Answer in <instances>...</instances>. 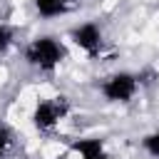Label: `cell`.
I'll list each match as a JSON object with an SVG mask.
<instances>
[{"label":"cell","instance_id":"1","mask_svg":"<svg viewBox=\"0 0 159 159\" xmlns=\"http://www.w3.org/2000/svg\"><path fill=\"white\" fill-rule=\"evenodd\" d=\"M22 57H25V62H27L32 70H37V72H55V70L62 65V60L67 57V50H65V45H62L57 37H52V35H40V37H35V40H30V42L25 45Z\"/></svg>","mask_w":159,"mask_h":159},{"label":"cell","instance_id":"2","mask_svg":"<svg viewBox=\"0 0 159 159\" xmlns=\"http://www.w3.org/2000/svg\"><path fill=\"white\" fill-rule=\"evenodd\" d=\"M139 75L134 72H114L109 77L102 80L99 84V92L107 102H119V104H127L134 99V94L139 92Z\"/></svg>","mask_w":159,"mask_h":159},{"label":"cell","instance_id":"3","mask_svg":"<svg viewBox=\"0 0 159 159\" xmlns=\"http://www.w3.org/2000/svg\"><path fill=\"white\" fill-rule=\"evenodd\" d=\"M67 114H70V102H67V97L40 99V102L35 104V112H32V124H35L37 132L50 134Z\"/></svg>","mask_w":159,"mask_h":159},{"label":"cell","instance_id":"4","mask_svg":"<svg viewBox=\"0 0 159 159\" xmlns=\"http://www.w3.org/2000/svg\"><path fill=\"white\" fill-rule=\"evenodd\" d=\"M70 40L75 47H80L84 55L89 57H97L104 47V35H102V27L97 22H80L70 30Z\"/></svg>","mask_w":159,"mask_h":159},{"label":"cell","instance_id":"5","mask_svg":"<svg viewBox=\"0 0 159 159\" xmlns=\"http://www.w3.org/2000/svg\"><path fill=\"white\" fill-rule=\"evenodd\" d=\"M72 152L80 157V159H112L102 144V139H94V137H87V139H77L72 144Z\"/></svg>","mask_w":159,"mask_h":159},{"label":"cell","instance_id":"6","mask_svg":"<svg viewBox=\"0 0 159 159\" xmlns=\"http://www.w3.org/2000/svg\"><path fill=\"white\" fill-rule=\"evenodd\" d=\"M77 5V0H35V10L42 20H52L60 15H67L72 7Z\"/></svg>","mask_w":159,"mask_h":159},{"label":"cell","instance_id":"7","mask_svg":"<svg viewBox=\"0 0 159 159\" xmlns=\"http://www.w3.org/2000/svg\"><path fill=\"white\" fill-rule=\"evenodd\" d=\"M12 40H15V32L10 25L0 22V55H5L10 47H12Z\"/></svg>","mask_w":159,"mask_h":159},{"label":"cell","instance_id":"8","mask_svg":"<svg viewBox=\"0 0 159 159\" xmlns=\"http://www.w3.org/2000/svg\"><path fill=\"white\" fill-rule=\"evenodd\" d=\"M142 147H144V152H147V154H152V157H157V159H159V129H157V132H152V134H147V137L142 139Z\"/></svg>","mask_w":159,"mask_h":159},{"label":"cell","instance_id":"9","mask_svg":"<svg viewBox=\"0 0 159 159\" xmlns=\"http://www.w3.org/2000/svg\"><path fill=\"white\" fill-rule=\"evenodd\" d=\"M10 147H12V132H10L5 124H0V157H2Z\"/></svg>","mask_w":159,"mask_h":159}]
</instances>
